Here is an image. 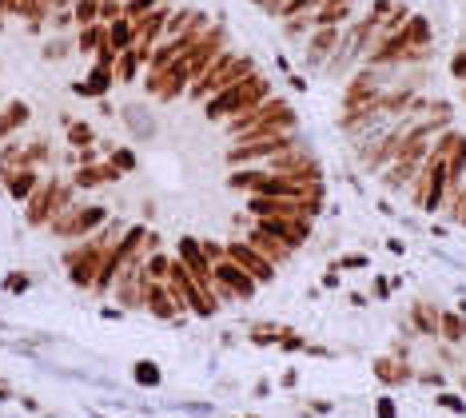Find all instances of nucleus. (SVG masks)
Segmentation results:
<instances>
[{
  "mask_svg": "<svg viewBox=\"0 0 466 418\" xmlns=\"http://www.w3.org/2000/svg\"><path fill=\"white\" fill-rule=\"evenodd\" d=\"M271 96V80L263 72H251L247 80H239V84L223 88V92H215V96L204 100V116H208L211 123H227L232 116H239V112L255 108V104H263V100Z\"/></svg>",
  "mask_w": 466,
  "mask_h": 418,
  "instance_id": "1",
  "label": "nucleus"
},
{
  "mask_svg": "<svg viewBox=\"0 0 466 418\" xmlns=\"http://www.w3.org/2000/svg\"><path fill=\"white\" fill-rule=\"evenodd\" d=\"M251 72H255V60H251V56H235V52L223 48L220 56L211 60L208 72H204L196 84L187 88V96L196 100V104H204L208 96H215V92H223V88L239 84V80H247Z\"/></svg>",
  "mask_w": 466,
  "mask_h": 418,
  "instance_id": "2",
  "label": "nucleus"
},
{
  "mask_svg": "<svg viewBox=\"0 0 466 418\" xmlns=\"http://www.w3.org/2000/svg\"><path fill=\"white\" fill-rule=\"evenodd\" d=\"M72 203H76L72 180L64 184V180L48 175V180H40V187L25 199V223H28V227H48V223L56 220L60 211H68Z\"/></svg>",
  "mask_w": 466,
  "mask_h": 418,
  "instance_id": "3",
  "label": "nucleus"
},
{
  "mask_svg": "<svg viewBox=\"0 0 466 418\" xmlns=\"http://www.w3.org/2000/svg\"><path fill=\"white\" fill-rule=\"evenodd\" d=\"M211 283H215L220 303H251V299L259 295V283L244 267H235L232 259H220V263L211 267Z\"/></svg>",
  "mask_w": 466,
  "mask_h": 418,
  "instance_id": "4",
  "label": "nucleus"
},
{
  "mask_svg": "<svg viewBox=\"0 0 466 418\" xmlns=\"http://www.w3.org/2000/svg\"><path fill=\"white\" fill-rule=\"evenodd\" d=\"M192 88V76H187L184 60H172L168 68H147L144 72V92L147 96L164 100V104H172V100H180Z\"/></svg>",
  "mask_w": 466,
  "mask_h": 418,
  "instance_id": "5",
  "label": "nucleus"
},
{
  "mask_svg": "<svg viewBox=\"0 0 466 418\" xmlns=\"http://www.w3.org/2000/svg\"><path fill=\"white\" fill-rule=\"evenodd\" d=\"M223 247H227V259H232L235 267H244V271L251 275V279H255L259 287H263V283H275V271H279V267H275V263H267V259L259 255L255 247L247 243L244 235H235V239H227Z\"/></svg>",
  "mask_w": 466,
  "mask_h": 418,
  "instance_id": "6",
  "label": "nucleus"
},
{
  "mask_svg": "<svg viewBox=\"0 0 466 418\" xmlns=\"http://www.w3.org/2000/svg\"><path fill=\"white\" fill-rule=\"evenodd\" d=\"M239 235H244L247 243L255 247V251H259L263 259H267V263H275V267H287V263L295 259V251H291V247L283 243V239H275V235H267V231H263V227H259L255 220L247 223V227H244Z\"/></svg>",
  "mask_w": 466,
  "mask_h": 418,
  "instance_id": "7",
  "label": "nucleus"
},
{
  "mask_svg": "<svg viewBox=\"0 0 466 418\" xmlns=\"http://www.w3.org/2000/svg\"><path fill=\"white\" fill-rule=\"evenodd\" d=\"M379 68H359L355 76H351V84H347V92H343V112H351V108H363V104H375L379 100Z\"/></svg>",
  "mask_w": 466,
  "mask_h": 418,
  "instance_id": "8",
  "label": "nucleus"
},
{
  "mask_svg": "<svg viewBox=\"0 0 466 418\" xmlns=\"http://www.w3.org/2000/svg\"><path fill=\"white\" fill-rule=\"evenodd\" d=\"M144 311L160 323H187V315H180V307H175L168 283H156V279H147L144 287Z\"/></svg>",
  "mask_w": 466,
  "mask_h": 418,
  "instance_id": "9",
  "label": "nucleus"
},
{
  "mask_svg": "<svg viewBox=\"0 0 466 418\" xmlns=\"http://www.w3.org/2000/svg\"><path fill=\"white\" fill-rule=\"evenodd\" d=\"M339 28H311L303 44V68H319V64L331 60V52L339 48Z\"/></svg>",
  "mask_w": 466,
  "mask_h": 418,
  "instance_id": "10",
  "label": "nucleus"
},
{
  "mask_svg": "<svg viewBox=\"0 0 466 418\" xmlns=\"http://www.w3.org/2000/svg\"><path fill=\"white\" fill-rule=\"evenodd\" d=\"M124 172L116 168L112 160H96V163H80L72 172V187L76 191H92V187H104V184H120Z\"/></svg>",
  "mask_w": 466,
  "mask_h": 418,
  "instance_id": "11",
  "label": "nucleus"
},
{
  "mask_svg": "<svg viewBox=\"0 0 466 418\" xmlns=\"http://www.w3.org/2000/svg\"><path fill=\"white\" fill-rule=\"evenodd\" d=\"M422 172H427V199H422V211H442L446 196H451V180H446V160H427L422 163Z\"/></svg>",
  "mask_w": 466,
  "mask_h": 418,
  "instance_id": "12",
  "label": "nucleus"
},
{
  "mask_svg": "<svg viewBox=\"0 0 466 418\" xmlns=\"http://www.w3.org/2000/svg\"><path fill=\"white\" fill-rule=\"evenodd\" d=\"M175 259L184 263L192 275H196L204 287H215L211 283V263L204 259V247H199V235H180V243H175Z\"/></svg>",
  "mask_w": 466,
  "mask_h": 418,
  "instance_id": "13",
  "label": "nucleus"
},
{
  "mask_svg": "<svg viewBox=\"0 0 466 418\" xmlns=\"http://www.w3.org/2000/svg\"><path fill=\"white\" fill-rule=\"evenodd\" d=\"M112 84H116V68H108V64H92L84 80H76L72 84V92L76 96H84V100H104L112 92Z\"/></svg>",
  "mask_w": 466,
  "mask_h": 418,
  "instance_id": "14",
  "label": "nucleus"
},
{
  "mask_svg": "<svg viewBox=\"0 0 466 418\" xmlns=\"http://www.w3.org/2000/svg\"><path fill=\"white\" fill-rule=\"evenodd\" d=\"M371 370H375V379H379L382 386H403V382H415V367H411L406 358H399V355H379L375 363H371Z\"/></svg>",
  "mask_w": 466,
  "mask_h": 418,
  "instance_id": "15",
  "label": "nucleus"
},
{
  "mask_svg": "<svg viewBox=\"0 0 466 418\" xmlns=\"http://www.w3.org/2000/svg\"><path fill=\"white\" fill-rule=\"evenodd\" d=\"M28 120H32L28 100H8V104L0 108V144L16 140V132H20V128H28Z\"/></svg>",
  "mask_w": 466,
  "mask_h": 418,
  "instance_id": "16",
  "label": "nucleus"
},
{
  "mask_svg": "<svg viewBox=\"0 0 466 418\" xmlns=\"http://www.w3.org/2000/svg\"><path fill=\"white\" fill-rule=\"evenodd\" d=\"M40 168H16V172L4 175V191H8V199H16V203H25L32 191L40 187Z\"/></svg>",
  "mask_w": 466,
  "mask_h": 418,
  "instance_id": "17",
  "label": "nucleus"
},
{
  "mask_svg": "<svg viewBox=\"0 0 466 418\" xmlns=\"http://www.w3.org/2000/svg\"><path fill=\"white\" fill-rule=\"evenodd\" d=\"M439 315L442 311L434 307V303H427V299H415L411 303V327H415V335H427V339H439Z\"/></svg>",
  "mask_w": 466,
  "mask_h": 418,
  "instance_id": "18",
  "label": "nucleus"
},
{
  "mask_svg": "<svg viewBox=\"0 0 466 418\" xmlns=\"http://www.w3.org/2000/svg\"><path fill=\"white\" fill-rule=\"evenodd\" d=\"M439 339L451 346L466 343V315L462 311H442L439 315Z\"/></svg>",
  "mask_w": 466,
  "mask_h": 418,
  "instance_id": "19",
  "label": "nucleus"
},
{
  "mask_svg": "<svg viewBox=\"0 0 466 418\" xmlns=\"http://www.w3.org/2000/svg\"><path fill=\"white\" fill-rule=\"evenodd\" d=\"M263 175H267V168H232L227 187H232V191H239V196H251V191L263 184Z\"/></svg>",
  "mask_w": 466,
  "mask_h": 418,
  "instance_id": "20",
  "label": "nucleus"
},
{
  "mask_svg": "<svg viewBox=\"0 0 466 418\" xmlns=\"http://www.w3.org/2000/svg\"><path fill=\"white\" fill-rule=\"evenodd\" d=\"M399 36H403L406 48H430V20L427 16H411Z\"/></svg>",
  "mask_w": 466,
  "mask_h": 418,
  "instance_id": "21",
  "label": "nucleus"
},
{
  "mask_svg": "<svg viewBox=\"0 0 466 418\" xmlns=\"http://www.w3.org/2000/svg\"><path fill=\"white\" fill-rule=\"evenodd\" d=\"M108 44L116 48V56L128 48H135V25L128 20V16H120V20H112L108 25Z\"/></svg>",
  "mask_w": 466,
  "mask_h": 418,
  "instance_id": "22",
  "label": "nucleus"
},
{
  "mask_svg": "<svg viewBox=\"0 0 466 418\" xmlns=\"http://www.w3.org/2000/svg\"><path fill=\"white\" fill-rule=\"evenodd\" d=\"M140 68H147V60L135 48L120 52V56H116V84H132L135 76H140Z\"/></svg>",
  "mask_w": 466,
  "mask_h": 418,
  "instance_id": "23",
  "label": "nucleus"
},
{
  "mask_svg": "<svg viewBox=\"0 0 466 418\" xmlns=\"http://www.w3.org/2000/svg\"><path fill=\"white\" fill-rule=\"evenodd\" d=\"M104 40H108V25H100V20L96 25H84L80 36H76V52H80V56H96V48Z\"/></svg>",
  "mask_w": 466,
  "mask_h": 418,
  "instance_id": "24",
  "label": "nucleus"
},
{
  "mask_svg": "<svg viewBox=\"0 0 466 418\" xmlns=\"http://www.w3.org/2000/svg\"><path fill=\"white\" fill-rule=\"evenodd\" d=\"M446 180H451V191L462 187V180H466V135L454 144L451 156H446Z\"/></svg>",
  "mask_w": 466,
  "mask_h": 418,
  "instance_id": "25",
  "label": "nucleus"
},
{
  "mask_svg": "<svg viewBox=\"0 0 466 418\" xmlns=\"http://www.w3.org/2000/svg\"><path fill=\"white\" fill-rule=\"evenodd\" d=\"M168 271H172V255L168 251H147L144 255V275L147 279H156V283H168Z\"/></svg>",
  "mask_w": 466,
  "mask_h": 418,
  "instance_id": "26",
  "label": "nucleus"
},
{
  "mask_svg": "<svg viewBox=\"0 0 466 418\" xmlns=\"http://www.w3.org/2000/svg\"><path fill=\"white\" fill-rule=\"evenodd\" d=\"M64 135H68V148H72V151H80V148H92V144H96V128H92L88 120H72Z\"/></svg>",
  "mask_w": 466,
  "mask_h": 418,
  "instance_id": "27",
  "label": "nucleus"
},
{
  "mask_svg": "<svg viewBox=\"0 0 466 418\" xmlns=\"http://www.w3.org/2000/svg\"><path fill=\"white\" fill-rule=\"evenodd\" d=\"M287 331V327H279L275 319H267V323H255L251 331H247V343H255V346H275L279 343V335Z\"/></svg>",
  "mask_w": 466,
  "mask_h": 418,
  "instance_id": "28",
  "label": "nucleus"
},
{
  "mask_svg": "<svg viewBox=\"0 0 466 418\" xmlns=\"http://www.w3.org/2000/svg\"><path fill=\"white\" fill-rule=\"evenodd\" d=\"M132 379H135V386H147V391H156V386H164V370L156 367V363L140 358V363L132 367Z\"/></svg>",
  "mask_w": 466,
  "mask_h": 418,
  "instance_id": "29",
  "label": "nucleus"
},
{
  "mask_svg": "<svg viewBox=\"0 0 466 418\" xmlns=\"http://www.w3.org/2000/svg\"><path fill=\"white\" fill-rule=\"evenodd\" d=\"M72 52H76V40L72 36H52L48 44L40 48V56H44L48 64H60V60H68Z\"/></svg>",
  "mask_w": 466,
  "mask_h": 418,
  "instance_id": "30",
  "label": "nucleus"
},
{
  "mask_svg": "<svg viewBox=\"0 0 466 418\" xmlns=\"http://www.w3.org/2000/svg\"><path fill=\"white\" fill-rule=\"evenodd\" d=\"M25 163L28 168H44V163H52V144L40 135V140H32V144H25Z\"/></svg>",
  "mask_w": 466,
  "mask_h": 418,
  "instance_id": "31",
  "label": "nucleus"
},
{
  "mask_svg": "<svg viewBox=\"0 0 466 418\" xmlns=\"http://www.w3.org/2000/svg\"><path fill=\"white\" fill-rule=\"evenodd\" d=\"M0 291H4V295H25V291H32V275H28V271H8V275L0 279Z\"/></svg>",
  "mask_w": 466,
  "mask_h": 418,
  "instance_id": "32",
  "label": "nucleus"
},
{
  "mask_svg": "<svg viewBox=\"0 0 466 418\" xmlns=\"http://www.w3.org/2000/svg\"><path fill=\"white\" fill-rule=\"evenodd\" d=\"M72 20L80 28L96 25V20H100V0H76V4H72Z\"/></svg>",
  "mask_w": 466,
  "mask_h": 418,
  "instance_id": "33",
  "label": "nucleus"
},
{
  "mask_svg": "<svg viewBox=\"0 0 466 418\" xmlns=\"http://www.w3.org/2000/svg\"><path fill=\"white\" fill-rule=\"evenodd\" d=\"M331 267H335V271H367L371 259L363 255V251H347V255H335V259H331Z\"/></svg>",
  "mask_w": 466,
  "mask_h": 418,
  "instance_id": "34",
  "label": "nucleus"
},
{
  "mask_svg": "<svg viewBox=\"0 0 466 418\" xmlns=\"http://www.w3.org/2000/svg\"><path fill=\"white\" fill-rule=\"evenodd\" d=\"M323 0H283L279 4V16L287 20V16H307V13H315Z\"/></svg>",
  "mask_w": 466,
  "mask_h": 418,
  "instance_id": "35",
  "label": "nucleus"
},
{
  "mask_svg": "<svg viewBox=\"0 0 466 418\" xmlns=\"http://www.w3.org/2000/svg\"><path fill=\"white\" fill-rule=\"evenodd\" d=\"M108 160L116 163V168H120L124 175L140 168V160H135V151H132V148H112V151H108Z\"/></svg>",
  "mask_w": 466,
  "mask_h": 418,
  "instance_id": "36",
  "label": "nucleus"
},
{
  "mask_svg": "<svg viewBox=\"0 0 466 418\" xmlns=\"http://www.w3.org/2000/svg\"><path fill=\"white\" fill-rule=\"evenodd\" d=\"M303 346H307V339H303L299 331H283L279 343H275V351H283V355H299Z\"/></svg>",
  "mask_w": 466,
  "mask_h": 418,
  "instance_id": "37",
  "label": "nucleus"
},
{
  "mask_svg": "<svg viewBox=\"0 0 466 418\" xmlns=\"http://www.w3.org/2000/svg\"><path fill=\"white\" fill-rule=\"evenodd\" d=\"M199 247H204V259H208L211 267H215L220 259H227V247H223L220 239H199Z\"/></svg>",
  "mask_w": 466,
  "mask_h": 418,
  "instance_id": "38",
  "label": "nucleus"
},
{
  "mask_svg": "<svg viewBox=\"0 0 466 418\" xmlns=\"http://www.w3.org/2000/svg\"><path fill=\"white\" fill-rule=\"evenodd\" d=\"M415 382L418 386H434V391H442V386H446V375H442V370H418Z\"/></svg>",
  "mask_w": 466,
  "mask_h": 418,
  "instance_id": "39",
  "label": "nucleus"
},
{
  "mask_svg": "<svg viewBox=\"0 0 466 418\" xmlns=\"http://www.w3.org/2000/svg\"><path fill=\"white\" fill-rule=\"evenodd\" d=\"M434 403L442 406V410H454V414H466V403L458 398V394H446V391H439V398Z\"/></svg>",
  "mask_w": 466,
  "mask_h": 418,
  "instance_id": "40",
  "label": "nucleus"
},
{
  "mask_svg": "<svg viewBox=\"0 0 466 418\" xmlns=\"http://www.w3.org/2000/svg\"><path fill=\"white\" fill-rule=\"evenodd\" d=\"M375 418H399V406H394V398H387V394H382L379 403H375Z\"/></svg>",
  "mask_w": 466,
  "mask_h": 418,
  "instance_id": "41",
  "label": "nucleus"
},
{
  "mask_svg": "<svg viewBox=\"0 0 466 418\" xmlns=\"http://www.w3.org/2000/svg\"><path fill=\"white\" fill-rule=\"evenodd\" d=\"M343 287V271H335L331 263H327V275H323V291H339Z\"/></svg>",
  "mask_w": 466,
  "mask_h": 418,
  "instance_id": "42",
  "label": "nucleus"
},
{
  "mask_svg": "<svg viewBox=\"0 0 466 418\" xmlns=\"http://www.w3.org/2000/svg\"><path fill=\"white\" fill-rule=\"evenodd\" d=\"M371 295H375V299H391L394 295L391 279H387V275H379V279H375V287H371Z\"/></svg>",
  "mask_w": 466,
  "mask_h": 418,
  "instance_id": "43",
  "label": "nucleus"
},
{
  "mask_svg": "<svg viewBox=\"0 0 466 418\" xmlns=\"http://www.w3.org/2000/svg\"><path fill=\"white\" fill-rule=\"evenodd\" d=\"M451 76L454 80H466V52H458V56L451 60Z\"/></svg>",
  "mask_w": 466,
  "mask_h": 418,
  "instance_id": "44",
  "label": "nucleus"
},
{
  "mask_svg": "<svg viewBox=\"0 0 466 418\" xmlns=\"http://www.w3.org/2000/svg\"><path fill=\"white\" fill-rule=\"evenodd\" d=\"M307 410H315V414H331L335 403H327V398H311V403H307Z\"/></svg>",
  "mask_w": 466,
  "mask_h": 418,
  "instance_id": "45",
  "label": "nucleus"
},
{
  "mask_svg": "<svg viewBox=\"0 0 466 418\" xmlns=\"http://www.w3.org/2000/svg\"><path fill=\"white\" fill-rule=\"evenodd\" d=\"M303 355H311V358H331V351H327V346H319V343H307Z\"/></svg>",
  "mask_w": 466,
  "mask_h": 418,
  "instance_id": "46",
  "label": "nucleus"
},
{
  "mask_svg": "<svg viewBox=\"0 0 466 418\" xmlns=\"http://www.w3.org/2000/svg\"><path fill=\"white\" fill-rule=\"evenodd\" d=\"M279 386H283V391H295V386H299V375H295V370H283Z\"/></svg>",
  "mask_w": 466,
  "mask_h": 418,
  "instance_id": "47",
  "label": "nucleus"
},
{
  "mask_svg": "<svg viewBox=\"0 0 466 418\" xmlns=\"http://www.w3.org/2000/svg\"><path fill=\"white\" fill-rule=\"evenodd\" d=\"M287 84H291V92H307V80H303V76H287Z\"/></svg>",
  "mask_w": 466,
  "mask_h": 418,
  "instance_id": "48",
  "label": "nucleus"
},
{
  "mask_svg": "<svg viewBox=\"0 0 466 418\" xmlns=\"http://www.w3.org/2000/svg\"><path fill=\"white\" fill-rule=\"evenodd\" d=\"M104 319H112V323H120V319H124V307H104Z\"/></svg>",
  "mask_w": 466,
  "mask_h": 418,
  "instance_id": "49",
  "label": "nucleus"
},
{
  "mask_svg": "<svg viewBox=\"0 0 466 418\" xmlns=\"http://www.w3.org/2000/svg\"><path fill=\"white\" fill-rule=\"evenodd\" d=\"M255 4H259V8H267V13H279L283 0H255Z\"/></svg>",
  "mask_w": 466,
  "mask_h": 418,
  "instance_id": "50",
  "label": "nucleus"
},
{
  "mask_svg": "<svg viewBox=\"0 0 466 418\" xmlns=\"http://www.w3.org/2000/svg\"><path fill=\"white\" fill-rule=\"evenodd\" d=\"M387 251H394V255H406V247L399 243V239H387Z\"/></svg>",
  "mask_w": 466,
  "mask_h": 418,
  "instance_id": "51",
  "label": "nucleus"
},
{
  "mask_svg": "<svg viewBox=\"0 0 466 418\" xmlns=\"http://www.w3.org/2000/svg\"><path fill=\"white\" fill-rule=\"evenodd\" d=\"M239 418H251V414H239Z\"/></svg>",
  "mask_w": 466,
  "mask_h": 418,
  "instance_id": "52",
  "label": "nucleus"
},
{
  "mask_svg": "<svg viewBox=\"0 0 466 418\" xmlns=\"http://www.w3.org/2000/svg\"><path fill=\"white\" fill-rule=\"evenodd\" d=\"M462 100H466V88H462Z\"/></svg>",
  "mask_w": 466,
  "mask_h": 418,
  "instance_id": "53",
  "label": "nucleus"
}]
</instances>
